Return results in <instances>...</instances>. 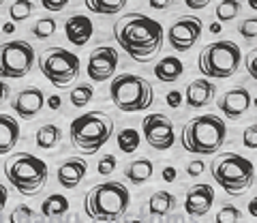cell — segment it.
Returning <instances> with one entry per match:
<instances>
[{
	"instance_id": "obj_43",
	"label": "cell",
	"mask_w": 257,
	"mask_h": 223,
	"mask_svg": "<svg viewBox=\"0 0 257 223\" xmlns=\"http://www.w3.org/2000/svg\"><path fill=\"white\" fill-rule=\"evenodd\" d=\"M7 97H9V84L5 79H0V105L7 101Z\"/></svg>"
},
{
	"instance_id": "obj_7",
	"label": "cell",
	"mask_w": 257,
	"mask_h": 223,
	"mask_svg": "<svg viewBox=\"0 0 257 223\" xmlns=\"http://www.w3.org/2000/svg\"><path fill=\"white\" fill-rule=\"evenodd\" d=\"M242 65V50L240 45L227 39L208 43L197 56V69L206 79H227L238 73Z\"/></svg>"
},
{
	"instance_id": "obj_26",
	"label": "cell",
	"mask_w": 257,
	"mask_h": 223,
	"mask_svg": "<svg viewBox=\"0 0 257 223\" xmlns=\"http://www.w3.org/2000/svg\"><path fill=\"white\" fill-rule=\"evenodd\" d=\"M84 5L88 11L99 13V15H116L126 7L124 0H114V3H109V0H86Z\"/></svg>"
},
{
	"instance_id": "obj_39",
	"label": "cell",
	"mask_w": 257,
	"mask_h": 223,
	"mask_svg": "<svg viewBox=\"0 0 257 223\" xmlns=\"http://www.w3.org/2000/svg\"><path fill=\"white\" fill-rule=\"evenodd\" d=\"M182 101H184V97H182L178 90H170V92L165 94V103H167L170 107H180Z\"/></svg>"
},
{
	"instance_id": "obj_22",
	"label": "cell",
	"mask_w": 257,
	"mask_h": 223,
	"mask_svg": "<svg viewBox=\"0 0 257 223\" xmlns=\"http://www.w3.org/2000/svg\"><path fill=\"white\" fill-rule=\"evenodd\" d=\"M155 174V163L150 159H135L124 167V176L131 185H144Z\"/></svg>"
},
{
	"instance_id": "obj_14",
	"label": "cell",
	"mask_w": 257,
	"mask_h": 223,
	"mask_svg": "<svg viewBox=\"0 0 257 223\" xmlns=\"http://www.w3.org/2000/svg\"><path fill=\"white\" fill-rule=\"evenodd\" d=\"M43 105H45L43 90L37 88V86H28V88H24L15 94L11 109L15 112V116L22 118V121H30V118H35L39 112L43 109Z\"/></svg>"
},
{
	"instance_id": "obj_34",
	"label": "cell",
	"mask_w": 257,
	"mask_h": 223,
	"mask_svg": "<svg viewBox=\"0 0 257 223\" xmlns=\"http://www.w3.org/2000/svg\"><path fill=\"white\" fill-rule=\"evenodd\" d=\"M116 165H118V159L114 155H105V157L99 159V163H96V172H99L101 176H109V174H114Z\"/></svg>"
},
{
	"instance_id": "obj_48",
	"label": "cell",
	"mask_w": 257,
	"mask_h": 223,
	"mask_svg": "<svg viewBox=\"0 0 257 223\" xmlns=\"http://www.w3.org/2000/svg\"><path fill=\"white\" fill-rule=\"evenodd\" d=\"M170 5H172V3H159V0H152V3H150L152 9H167Z\"/></svg>"
},
{
	"instance_id": "obj_38",
	"label": "cell",
	"mask_w": 257,
	"mask_h": 223,
	"mask_svg": "<svg viewBox=\"0 0 257 223\" xmlns=\"http://www.w3.org/2000/svg\"><path fill=\"white\" fill-rule=\"evenodd\" d=\"M204 170H206V163L202 161V159L189 161V165H187V174H189L191 178H195V176H199V174H204Z\"/></svg>"
},
{
	"instance_id": "obj_36",
	"label": "cell",
	"mask_w": 257,
	"mask_h": 223,
	"mask_svg": "<svg viewBox=\"0 0 257 223\" xmlns=\"http://www.w3.org/2000/svg\"><path fill=\"white\" fill-rule=\"evenodd\" d=\"M242 144L251 150H257V123L248 125L242 133Z\"/></svg>"
},
{
	"instance_id": "obj_42",
	"label": "cell",
	"mask_w": 257,
	"mask_h": 223,
	"mask_svg": "<svg viewBox=\"0 0 257 223\" xmlns=\"http://www.w3.org/2000/svg\"><path fill=\"white\" fill-rule=\"evenodd\" d=\"M163 180L165 182H174L176 180V167H172V165L165 167V170H163Z\"/></svg>"
},
{
	"instance_id": "obj_12",
	"label": "cell",
	"mask_w": 257,
	"mask_h": 223,
	"mask_svg": "<svg viewBox=\"0 0 257 223\" xmlns=\"http://www.w3.org/2000/svg\"><path fill=\"white\" fill-rule=\"evenodd\" d=\"M202 30H204V24L197 15H180L170 26V30H167V41H170L172 50L184 54L199 41Z\"/></svg>"
},
{
	"instance_id": "obj_18",
	"label": "cell",
	"mask_w": 257,
	"mask_h": 223,
	"mask_svg": "<svg viewBox=\"0 0 257 223\" xmlns=\"http://www.w3.org/2000/svg\"><path fill=\"white\" fill-rule=\"evenodd\" d=\"M64 35H67L69 43L75 47H84L94 35V24L84 13H73L64 22Z\"/></svg>"
},
{
	"instance_id": "obj_25",
	"label": "cell",
	"mask_w": 257,
	"mask_h": 223,
	"mask_svg": "<svg viewBox=\"0 0 257 223\" xmlns=\"http://www.w3.org/2000/svg\"><path fill=\"white\" fill-rule=\"evenodd\" d=\"M60 138H62V131H60V127H58V125H54V123H45V125H41V127L37 129V135H35L37 146H39V148H43V150L54 148V146L60 142Z\"/></svg>"
},
{
	"instance_id": "obj_37",
	"label": "cell",
	"mask_w": 257,
	"mask_h": 223,
	"mask_svg": "<svg viewBox=\"0 0 257 223\" xmlns=\"http://www.w3.org/2000/svg\"><path fill=\"white\" fill-rule=\"evenodd\" d=\"M244 65H246L248 75H251V77L255 79V82H257V47H253V50L246 54V58H244Z\"/></svg>"
},
{
	"instance_id": "obj_41",
	"label": "cell",
	"mask_w": 257,
	"mask_h": 223,
	"mask_svg": "<svg viewBox=\"0 0 257 223\" xmlns=\"http://www.w3.org/2000/svg\"><path fill=\"white\" fill-rule=\"evenodd\" d=\"M45 105L50 107V109H54V112H56V109H60V105H62V99L58 97V94H52V97H47V99H45Z\"/></svg>"
},
{
	"instance_id": "obj_13",
	"label": "cell",
	"mask_w": 257,
	"mask_h": 223,
	"mask_svg": "<svg viewBox=\"0 0 257 223\" xmlns=\"http://www.w3.org/2000/svg\"><path fill=\"white\" fill-rule=\"evenodd\" d=\"M118 69V52L111 45H99L94 47L88 56V77L94 84H103L114 77Z\"/></svg>"
},
{
	"instance_id": "obj_35",
	"label": "cell",
	"mask_w": 257,
	"mask_h": 223,
	"mask_svg": "<svg viewBox=\"0 0 257 223\" xmlns=\"http://www.w3.org/2000/svg\"><path fill=\"white\" fill-rule=\"evenodd\" d=\"M238 33L242 35L246 41L251 39H257V18H248V20H242L238 26Z\"/></svg>"
},
{
	"instance_id": "obj_24",
	"label": "cell",
	"mask_w": 257,
	"mask_h": 223,
	"mask_svg": "<svg viewBox=\"0 0 257 223\" xmlns=\"http://www.w3.org/2000/svg\"><path fill=\"white\" fill-rule=\"evenodd\" d=\"M67 212H69V200L64 195H60V193L47 195L45 200H43V204H41V217L50 219V221L60 219Z\"/></svg>"
},
{
	"instance_id": "obj_9",
	"label": "cell",
	"mask_w": 257,
	"mask_h": 223,
	"mask_svg": "<svg viewBox=\"0 0 257 223\" xmlns=\"http://www.w3.org/2000/svg\"><path fill=\"white\" fill-rule=\"evenodd\" d=\"M39 71L54 88H67L79 75V56L64 47H47L39 54Z\"/></svg>"
},
{
	"instance_id": "obj_2",
	"label": "cell",
	"mask_w": 257,
	"mask_h": 223,
	"mask_svg": "<svg viewBox=\"0 0 257 223\" xmlns=\"http://www.w3.org/2000/svg\"><path fill=\"white\" fill-rule=\"evenodd\" d=\"M131 206V193L122 182L94 185L84 195V212L94 223H120Z\"/></svg>"
},
{
	"instance_id": "obj_47",
	"label": "cell",
	"mask_w": 257,
	"mask_h": 223,
	"mask_svg": "<svg viewBox=\"0 0 257 223\" xmlns=\"http://www.w3.org/2000/svg\"><path fill=\"white\" fill-rule=\"evenodd\" d=\"M3 33H5V35H13V33H15V24H13V22H7L5 26H3Z\"/></svg>"
},
{
	"instance_id": "obj_44",
	"label": "cell",
	"mask_w": 257,
	"mask_h": 223,
	"mask_svg": "<svg viewBox=\"0 0 257 223\" xmlns=\"http://www.w3.org/2000/svg\"><path fill=\"white\" fill-rule=\"evenodd\" d=\"M7 200H9V191H7V187H5V185H0V212H3Z\"/></svg>"
},
{
	"instance_id": "obj_4",
	"label": "cell",
	"mask_w": 257,
	"mask_h": 223,
	"mask_svg": "<svg viewBox=\"0 0 257 223\" xmlns=\"http://www.w3.org/2000/svg\"><path fill=\"white\" fill-rule=\"evenodd\" d=\"M114 133V118L105 112H86L71 121L69 138L82 155H94L107 144Z\"/></svg>"
},
{
	"instance_id": "obj_27",
	"label": "cell",
	"mask_w": 257,
	"mask_h": 223,
	"mask_svg": "<svg viewBox=\"0 0 257 223\" xmlns=\"http://www.w3.org/2000/svg\"><path fill=\"white\" fill-rule=\"evenodd\" d=\"M140 142H142L140 131L131 129V127L118 133V148H120V153H124V155H133L135 150L140 148Z\"/></svg>"
},
{
	"instance_id": "obj_15",
	"label": "cell",
	"mask_w": 257,
	"mask_h": 223,
	"mask_svg": "<svg viewBox=\"0 0 257 223\" xmlns=\"http://www.w3.org/2000/svg\"><path fill=\"white\" fill-rule=\"evenodd\" d=\"M214 204V189L210 185H193L184 193V212L189 217H204Z\"/></svg>"
},
{
	"instance_id": "obj_50",
	"label": "cell",
	"mask_w": 257,
	"mask_h": 223,
	"mask_svg": "<svg viewBox=\"0 0 257 223\" xmlns=\"http://www.w3.org/2000/svg\"><path fill=\"white\" fill-rule=\"evenodd\" d=\"M120 223H146V221H140V219H126V221H120Z\"/></svg>"
},
{
	"instance_id": "obj_16",
	"label": "cell",
	"mask_w": 257,
	"mask_h": 223,
	"mask_svg": "<svg viewBox=\"0 0 257 223\" xmlns=\"http://www.w3.org/2000/svg\"><path fill=\"white\" fill-rule=\"evenodd\" d=\"M253 105V97L244 86H236L223 94L219 99V109L225 118H231V121H238L240 116H244L248 107Z\"/></svg>"
},
{
	"instance_id": "obj_23",
	"label": "cell",
	"mask_w": 257,
	"mask_h": 223,
	"mask_svg": "<svg viewBox=\"0 0 257 223\" xmlns=\"http://www.w3.org/2000/svg\"><path fill=\"white\" fill-rule=\"evenodd\" d=\"M176 208V197L170 191H155L148 197V212L152 217H167Z\"/></svg>"
},
{
	"instance_id": "obj_32",
	"label": "cell",
	"mask_w": 257,
	"mask_h": 223,
	"mask_svg": "<svg viewBox=\"0 0 257 223\" xmlns=\"http://www.w3.org/2000/svg\"><path fill=\"white\" fill-rule=\"evenodd\" d=\"M240 219H242V212H240V208H236L234 204H225L223 208L216 212L214 223H238Z\"/></svg>"
},
{
	"instance_id": "obj_8",
	"label": "cell",
	"mask_w": 257,
	"mask_h": 223,
	"mask_svg": "<svg viewBox=\"0 0 257 223\" xmlns=\"http://www.w3.org/2000/svg\"><path fill=\"white\" fill-rule=\"evenodd\" d=\"M109 97L120 112L135 114V112H146L155 103V88L146 77L122 73L111 79Z\"/></svg>"
},
{
	"instance_id": "obj_31",
	"label": "cell",
	"mask_w": 257,
	"mask_h": 223,
	"mask_svg": "<svg viewBox=\"0 0 257 223\" xmlns=\"http://www.w3.org/2000/svg\"><path fill=\"white\" fill-rule=\"evenodd\" d=\"M32 11H35V5L28 3V0H26V3L22 0V3H11V5H9V18H11L13 24L30 18Z\"/></svg>"
},
{
	"instance_id": "obj_29",
	"label": "cell",
	"mask_w": 257,
	"mask_h": 223,
	"mask_svg": "<svg viewBox=\"0 0 257 223\" xmlns=\"http://www.w3.org/2000/svg\"><path fill=\"white\" fill-rule=\"evenodd\" d=\"M240 9H242V5L236 3V0H225V3H219L214 7V15H216V20H219V24H223V22L234 20L240 13Z\"/></svg>"
},
{
	"instance_id": "obj_17",
	"label": "cell",
	"mask_w": 257,
	"mask_h": 223,
	"mask_svg": "<svg viewBox=\"0 0 257 223\" xmlns=\"http://www.w3.org/2000/svg\"><path fill=\"white\" fill-rule=\"evenodd\" d=\"M88 172V163L82 157H69L58 165V172H56V178H58V185L62 189H77V185L84 180Z\"/></svg>"
},
{
	"instance_id": "obj_40",
	"label": "cell",
	"mask_w": 257,
	"mask_h": 223,
	"mask_svg": "<svg viewBox=\"0 0 257 223\" xmlns=\"http://www.w3.org/2000/svg\"><path fill=\"white\" fill-rule=\"evenodd\" d=\"M43 9H47V11H62L64 7H67V3L64 0H43Z\"/></svg>"
},
{
	"instance_id": "obj_3",
	"label": "cell",
	"mask_w": 257,
	"mask_h": 223,
	"mask_svg": "<svg viewBox=\"0 0 257 223\" xmlns=\"http://www.w3.org/2000/svg\"><path fill=\"white\" fill-rule=\"evenodd\" d=\"M227 138V125L216 114L189 118L182 125L180 144L191 155H216Z\"/></svg>"
},
{
	"instance_id": "obj_53",
	"label": "cell",
	"mask_w": 257,
	"mask_h": 223,
	"mask_svg": "<svg viewBox=\"0 0 257 223\" xmlns=\"http://www.w3.org/2000/svg\"><path fill=\"white\" fill-rule=\"evenodd\" d=\"M73 223H84V221H73Z\"/></svg>"
},
{
	"instance_id": "obj_10",
	"label": "cell",
	"mask_w": 257,
	"mask_h": 223,
	"mask_svg": "<svg viewBox=\"0 0 257 223\" xmlns=\"http://www.w3.org/2000/svg\"><path fill=\"white\" fill-rule=\"evenodd\" d=\"M35 47L28 41L13 39L0 45V79H22L35 65Z\"/></svg>"
},
{
	"instance_id": "obj_51",
	"label": "cell",
	"mask_w": 257,
	"mask_h": 223,
	"mask_svg": "<svg viewBox=\"0 0 257 223\" xmlns=\"http://www.w3.org/2000/svg\"><path fill=\"white\" fill-rule=\"evenodd\" d=\"M248 7H251L253 11H257V0H251V3H248Z\"/></svg>"
},
{
	"instance_id": "obj_28",
	"label": "cell",
	"mask_w": 257,
	"mask_h": 223,
	"mask_svg": "<svg viewBox=\"0 0 257 223\" xmlns=\"http://www.w3.org/2000/svg\"><path fill=\"white\" fill-rule=\"evenodd\" d=\"M92 97H94V88L90 84H77L75 88H71V94H69L73 107H86L92 101Z\"/></svg>"
},
{
	"instance_id": "obj_46",
	"label": "cell",
	"mask_w": 257,
	"mask_h": 223,
	"mask_svg": "<svg viewBox=\"0 0 257 223\" xmlns=\"http://www.w3.org/2000/svg\"><path fill=\"white\" fill-rule=\"evenodd\" d=\"M248 214H251L253 219H257V195L253 197L251 202H248Z\"/></svg>"
},
{
	"instance_id": "obj_11",
	"label": "cell",
	"mask_w": 257,
	"mask_h": 223,
	"mask_svg": "<svg viewBox=\"0 0 257 223\" xmlns=\"http://www.w3.org/2000/svg\"><path fill=\"white\" fill-rule=\"evenodd\" d=\"M142 135L146 140V144L155 150H170L176 144V133L170 116L155 112V114H146L142 121Z\"/></svg>"
},
{
	"instance_id": "obj_52",
	"label": "cell",
	"mask_w": 257,
	"mask_h": 223,
	"mask_svg": "<svg viewBox=\"0 0 257 223\" xmlns=\"http://www.w3.org/2000/svg\"><path fill=\"white\" fill-rule=\"evenodd\" d=\"M253 105H255V109H257V97H255V99H253Z\"/></svg>"
},
{
	"instance_id": "obj_20",
	"label": "cell",
	"mask_w": 257,
	"mask_h": 223,
	"mask_svg": "<svg viewBox=\"0 0 257 223\" xmlns=\"http://www.w3.org/2000/svg\"><path fill=\"white\" fill-rule=\"evenodd\" d=\"M155 77L159 79V82H163V84H174V82H178V79L182 77L184 73V65H182V60L178 58V56H163L157 65H155Z\"/></svg>"
},
{
	"instance_id": "obj_49",
	"label": "cell",
	"mask_w": 257,
	"mask_h": 223,
	"mask_svg": "<svg viewBox=\"0 0 257 223\" xmlns=\"http://www.w3.org/2000/svg\"><path fill=\"white\" fill-rule=\"evenodd\" d=\"M210 33H212V35H219V33H221V24H219V22H212V24H210Z\"/></svg>"
},
{
	"instance_id": "obj_5",
	"label": "cell",
	"mask_w": 257,
	"mask_h": 223,
	"mask_svg": "<svg viewBox=\"0 0 257 223\" xmlns=\"http://www.w3.org/2000/svg\"><path fill=\"white\" fill-rule=\"evenodd\" d=\"M210 174H212L216 185L229 195H242L255 182L253 161L238 153L216 155L210 163Z\"/></svg>"
},
{
	"instance_id": "obj_30",
	"label": "cell",
	"mask_w": 257,
	"mask_h": 223,
	"mask_svg": "<svg viewBox=\"0 0 257 223\" xmlns=\"http://www.w3.org/2000/svg\"><path fill=\"white\" fill-rule=\"evenodd\" d=\"M56 20L54 18H41V20H37V24L32 26V35H35L37 39H50V37H54V33H56Z\"/></svg>"
},
{
	"instance_id": "obj_19",
	"label": "cell",
	"mask_w": 257,
	"mask_h": 223,
	"mask_svg": "<svg viewBox=\"0 0 257 223\" xmlns=\"http://www.w3.org/2000/svg\"><path fill=\"white\" fill-rule=\"evenodd\" d=\"M216 92V86L214 82L206 77H199V79H193V82L187 86V90H184V101H187V105L193 107V109H199V107H206L208 103L212 101Z\"/></svg>"
},
{
	"instance_id": "obj_33",
	"label": "cell",
	"mask_w": 257,
	"mask_h": 223,
	"mask_svg": "<svg viewBox=\"0 0 257 223\" xmlns=\"http://www.w3.org/2000/svg\"><path fill=\"white\" fill-rule=\"evenodd\" d=\"M32 217H35V212H32L30 206L18 204L9 214V223H32Z\"/></svg>"
},
{
	"instance_id": "obj_21",
	"label": "cell",
	"mask_w": 257,
	"mask_h": 223,
	"mask_svg": "<svg viewBox=\"0 0 257 223\" xmlns=\"http://www.w3.org/2000/svg\"><path fill=\"white\" fill-rule=\"evenodd\" d=\"M20 142V123L9 114H0V155H9Z\"/></svg>"
},
{
	"instance_id": "obj_1",
	"label": "cell",
	"mask_w": 257,
	"mask_h": 223,
	"mask_svg": "<svg viewBox=\"0 0 257 223\" xmlns=\"http://www.w3.org/2000/svg\"><path fill=\"white\" fill-rule=\"evenodd\" d=\"M114 39L120 50L135 62H148L163 45V26L144 13H124L114 24Z\"/></svg>"
},
{
	"instance_id": "obj_6",
	"label": "cell",
	"mask_w": 257,
	"mask_h": 223,
	"mask_svg": "<svg viewBox=\"0 0 257 223\" xmlns=\"http://www.w3.org/2000/svg\"><path fill=\"white\" fill-rule=\"evenodd\" d=\"M5 176L22 195H37L47 185V163L30 153H13L5 161Z\"/></svg>"
},
{
	"instance_id": "obj_45",
	"label": "cell",
	"mask_w": 257,
	"mask_h": 223,
	"mask_svg": "<svg viewBox=\"0 0 257 223\" xmlns=\"http://www.w3.org/2000/svg\"><path fill=\"white\" fill-rule=\"evenodd\" d=\"M187 5L191 7V9H206L208 0H187Z\"/></svg>"
}]
</instances>
